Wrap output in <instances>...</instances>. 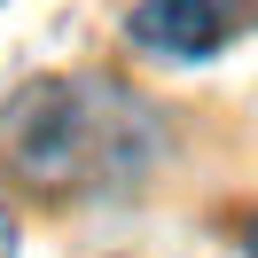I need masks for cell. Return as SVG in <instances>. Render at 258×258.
Masks as SVG:
<instances>
[{
    "label": "cell",
    "mask_w": 258,
    "mask_h": 258,
    "mask_svg": "<svg viewBox=\"0 0 258 258\" xmlns=\"http://www.w3.org/2000/svg\"><path fill=\"white\" fill-rule=\"evenodd\" d=\"M0 258H16V219L0 211Z\"/></svg>",
    "instance_id": "obj_2"
},
{
    "label": "cell",
    "mask_w": 258,
    "mask_h": 258,
    "mask_svg": "<svg viewBox=\"0 0 258 258\" xmlns=\"http://www.w3.org/2000/svg\"><path fill=\"white\" fill-rule=\"evenodd\" d=\"M242 250H250V258H258V219H250V235H242Z\"/></svg>",
    "instance_id": "obj_3"
},
{
    "label": "cell",
    "mask_w": 258,
    "mask_h": 258,
    "mask_svg": "<svg viewBox=\"0 0 258 258\" xmlns=\"http://www.w3.org/2000/svg\"><path fill=\"white\" fill-rule=\"evenodd\" d=\"M133 39L157 47V55H180V63L219 55L227 47V0H141L133 8Z\"/></svg>",
    "instance_id": "obj_1"
}]
</instances>
